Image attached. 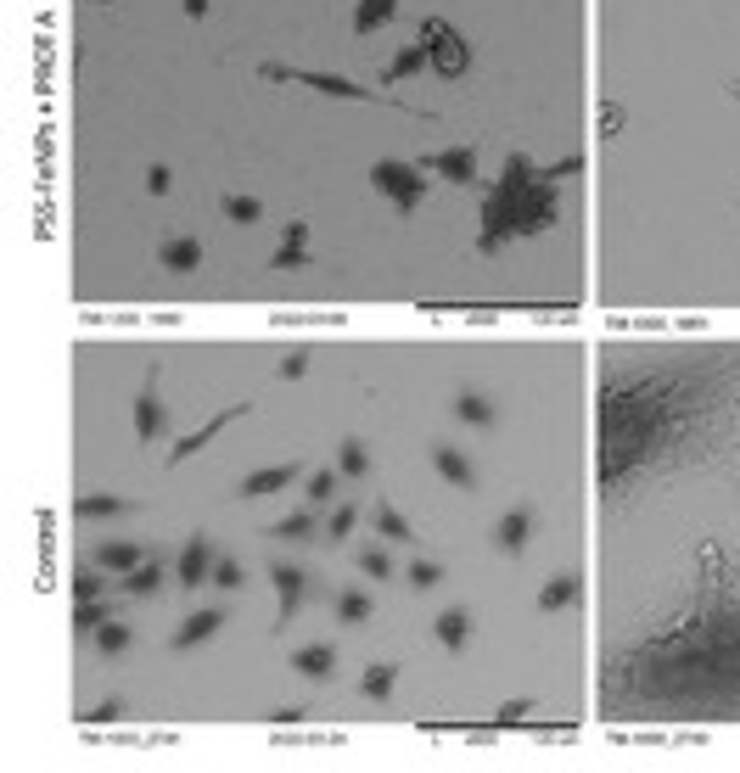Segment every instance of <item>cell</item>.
<instances>
[{
	"mask_svg": "<svg viewBox=\"0 0 740 773\" xmlns=\"http://www.w3.org/2000/svg\"><path fill=\"white\" fill-rule=\"evenodd\" d=\"M555 219H561V191H555V180H544L527 152H511L505 157V174L488 185V197H483L477 253H499V247H511V241H522V236H544Z\"/></svg>",
	"mask_w": 740,
	"mask_h": 773,
	"instance_id": "obj_1",
	"label": "cell"
},
{
	"mask_svg": "<svg viewBox=\"0 0 740 773\" xmlns=\"http://www.w3.org/2000/svg\"><path fill=\"white\" fill-rule=\"evenodd\" d=\"M258 79H270V85H303V90H320V96H337V101H365V107H393V113H410V118H432V107H410V101H399L393 90L354 85V79H342V73H326V68L258 62Z\"/></svg>",
	"mask_w": 740,
	"mask_h": 773,
	"instance_id": "obj_2",
	"label": "cell"
},
{
	"mask_svg": "<svg viewBox=\"0 0 740 773\" xmlns=\"http://www.w3.org/2000/svg\"><path fill=\"white\" fill-rule=\"evenodd\" d=\"M370 185H376L399 213H415L432 191V174L421 169V163H404V157H376V163H370Z\"/></svg>",
	"mask_w": 740,
	"mask_h": 773,
	"instance_id": "obj_3",
	"label": "cell"
},
{
	"mask_svg": "<svg viewBox=\"0 0 740 773\" xmlns=\"http://www.w3.org/2000/svg\"><path fill=\"white\" fill-rule=\"evenodd\" d=\"M421 45H427V68L438 73V79H466L471 45L460 40V29L449 17H427V23H421Z\"/></svg>",
	"mask_w": 740,
	"mask_h": 773,
	"instance_id": "obj_4",
	"label": "cell"
},
{
	"mask_svg": "<svg viewBox=\"0 0 740 773\" xmlns=\"http://www.w3.org/2000/svg\"><path fill=\"white\" fill-rule=\"evenodd\" d=\"M270 583H275V600H281V605H275V622H270V628L281 633L286 622L298 617V605L309 600L320 583H314V572H303V566H292V561H270Z\"/></svg>",
	"mask_w": 740,
	"mask_h": 773,
	"instance_id": "obj_5",
	"label": "cell"
},
{
	"mask_svg": "<svg viewBox=\"0 0 740 773\" xmlns=\"http://www.w3.org/2000/svg\"><path fill=\"white\" fill-rule=\"evenodd\" d=\"M242 415H253V398H236V404H230V409H219L214 421L191 426V432H185L180 443H169V465H185V460H197V454L208 449V443H214V437L225 432V426H236V421H242Z\"/></svg>",
	"mask_w": 740,
	"mask_h": 773,
	"instance_id": "obj_6",
	"label": "cell"
},
{
	"mask_svg": "<svg viewBox=\"0 0 740 773\" xmlns=\"http://www.w3.org/2000/svg\"><path fill=\"white\" fill-rule=\"evenodd\" d=\"M163 426H169V404L157 393V365H152L141 381V393H135V437H141V443H157Z\"/></svg>",
	"mask_w": 740,
	"mask_h": 773,
	"instance_id": "obj_7",
	"label": "cell"
},
{
	"mask_svg": "<svg viewBox=\"0 0 740 773\" xmlns=\"http://www.w3.org/2000/svg\"><path fill=\"white\" fill-rule=\"evenodd\" d=\"M533 533H539V510H533V505H511L505 516L494 521V549H499V555H522V549L533 544Z\"/></svg>",
	"mask_w": 740,
	"mask_h": 773,
	"instance_id": "obj_8",
	"label": "cell"
},
{
	"mask_svg": "<svg viewBox=\"0 0 740 773\" xmlns=\"http://www.w3.org/2000/svg\"><path fill=\"white\" fill-rule=\"evenodd\" d=\"M208 572H214V544H208V533H191L180 561H174V577H180V589H202Z\"/></svg>",
	"mask_w": 740,
	"mask_h": 773,
	"instance_id": "obj_9",
	"label": "cell"
},
{
	"mask_svg": "<svg viewBox=\"0 0 740 773\" xmlns=\"http://www.w3.org/2000/svg\"><path fill=\"white\" fill-rule=\"evenodd\" d=\"M427 174H438V180L449 185H477V152L471 146H455V152H427V157H415Z\"/></svg>",
	"mask_w": 740,
	"mask_h": 773,
	"instance_id": "obj_10",
	"label": "cell"
},
{
	"mask_svg": "<svg viewBox=\"0 0 740 773\" xmlns=\"http://www.w3.org/2000/svg\"><path fill=\"white\" fill-rule=\"evenodd\" d=\"M219 628H225V605H202V611H191V617L169 633V650H197L202 639H214Z\"/></svg>",
	"mask_w": 740,
	"mask_h": 773,
	"instance_id": "obj_11",
	"label": "cell"
},
{
	"mask_svg": "<svg viewBox=\"0 0 740 773\" xmlns=\"http://www.w3.org/2000/svg\"><path fill=\"white\" fill-rule=\"evenodd\" d=\"M303 477V465H258V471H247L242 477V499H270V493H281V488H292V482Z\"/></svg>",
	"mask_w": 740,
	"mask_h": 773,
	"instance_id": "obj_12",
	"label": "cell"
},
{
	"mask_svg": "<svg viewBox=\"0 0 740 773\" xmlns=\"http://www.w3.org/2000/svg\"><path fill=\"white\" fill-rule=\"evenodd\" d=\"M309 264V219H286V230H281V247L270 253V269H303Z\"/></svg>",
	"mask_w": 740,
	"mask_h": 773,
	"instance_id": "obj_13",
	"label": "cell"
},
{
	"mask_svg": "<svg viewBox=\"0 0 740 773\" xmlns=\"http://www.w3.org/2000/svg\"><path fill=\"white\" fill-rule=\"evenodd\" d=\"M135 499H124V493H79L73 499V516L79 521H118V516H135Z\"/></svg>",
	"mask_w": 740,
	"mask_h": 773,
	"instance_id": "obj_14",
	"label": "cell"
},
{
	"mask_svg": "<svg viewBox=\"0 0 740 773\" xmlns=\"http://www.w3.org/2000/svg\"><path fill=\"white\" fill-rule=\"evenodd\" d=\"M432 465H438V477L449 482V488H460V493L477 488V465H471L455 443H432Z\"/></svg>",
	"mask_w": 740,
	"mask_h": 773,
	"instance_id": "obj_15",
	"label": "cell"
},
{
	"mask_svg": "<svg viewBox=\"0 0 740 773\" xmlns=\"http://www.w3.org/2000/svg\"><path fill=\"white\" fill-rule=\"evenodd\" d=\"M432 639L443 650H466L471 645V611L466 605H443L438 617H432Z\"/></svg>",
	"mask_w": 740,
	"mask_h": 773,
	"instance_id": "obj_16",
	"label": "cell"
},
{
	"mask_svg": "<svg viewBox=\"0 0 740 773\" xmlns=\"http://www.w3.org/2000/svg\"><path fill=\"white\" fill-rule=\"evenodd\" d=\"M90 561L107 566L113 577H124V572H135V566L146 561V549H141V544H129V538H107V544L90 549Z\"/></svg>",
	"mask_w": 740,
	"mask_h": 773,
	"instance_id": "obj_17",
	"label": "cell"
},
{
	"mask_svg": "<svg viewBox=\"0 0 740 773\" xmlns=\"http://www.w3.org/2000/svg\"><path fill=\"white\" fill-rule=\"evenodd\" d=\"M449 409H455V421L483 426V432H488V426H499V404H494L488 393H477V387H460V393H455V404H449Z\"/></svg>",
	"mask_w": 740,
	"mask_h": 773,
	"instance_id": "obj_18",
	"label": "cell"
},
{
	"mask_svg": "<svg viewBox=\"0 0 740 773\" xmlns=\"http://www.w3.org/2000/svg\"><path fill=\"white\" fill-rule=\"evenodd\" d=\"M157 264L174 269V275H191V269H202V241L197 236H169L157 247Z\"/></svg>",
	"mask_w": 740,
	"mask_h": 773,
	"instance_id": "obj_19",
	"label": "cell"
},
{
	"mask_svg": "<svg viewBox=\"0 0 740 773\" xmlns=\"http://www.w3.org/2000/svg\"><path fill=\"white\" fill-rule=\"evenodd\" d=\"M331 667H337V645H298L292 650V673L309 678V684L331 678Z\"/></svg>",
	"mask_w": 740,
	"mask_h": 773,
	"instance_id": "obj_20",
	"label": "cell"
},
{
	"mask_svg": "<svg viewBox=\"0 0 740 773\" xmlns=\"http://www.w3.org/2000/svg\"><path fill=\"white\" fill-rule=\"evenodd\" d=\"M578 594H584L578 572H555V577H544V589H539V611H567V605H578Z\"/></svg>",
	"mask_w": 740,
	"mask_h": 773,
	"instance_id": "obj_21",
	"label": "cell"
},
{
	"mask_svg": "<svg viewBox=\"0 0 740 773\" xmlns=\"http://www.w3.org/2000/svg\"><path fill=\"white\" fill-rule=\"evenodd\" d=\"M163 577H169V566L146 555V561L135 566V572H124V577H118V583H124V594H135V600H146V594H157V589H163Z\"/></svg>",
	"mask_w": 740,
	"mask_h": 773,
	"instance_id": "obj_22",
	"label": "cell"
},
{
	"mask_svg": "<svg viewBox=\"0 0 740 773\" xmlns=\"http://www.w3.org/2000/svg\"><path fill=\"white\" fill-rule=\"evenodd\" d=\"M421 68H427V45L410 40V45H399V51H393V62L382 68V85H399V79H410V73H421Z\"/></svg>",
	"mask_w": 740,
	"mask_h": 773,
	"instance_id": "obj_23",
	"label": "cell"
},
{
	"mask_svg": "<svg viewBox=\"0 0 740 773\" xmlns=\"http://www.w3.org/2000/svg\"><path fill=\"white\" fill-rule=\"evenodd\" d=\"M393 684H399V667H393V661H370L365 673H359V695H365V701H387Z\"/></svg>",
	"mask_w": 740,
	"mask_h": 773,
	"instance_id": "obj_24",
	"label": "cell"
},
{
	"mask_svg": "<svg viewBox=\"0 0 740 773\" xmlns=\"http://www.w3.org/2000/svg\"><path fill=\"white\" fill-rule=\"evenodd\" d=\"M399 17V0H359L354 6V34H376Z\"/></svg>",
	"mask_w": 740,
	"mask_h": 773,
	"instance_id": "obj_25",
	"label": "cell"
},
{
	"mask_svg": "<svg viewBox=\"0 0 740 773\" xmlns=\"http://www.w3.org/2000/svg\"><path fill=\"white\" fill-rule=\"evenodd\" d=\"M270 533L281 538V544H314V538H320V521H314L309 510H292V516L275 521Z\"/></svg>",
	"mask_w": 740,
	"mask_h": 773,
	"instance_id": "obj_26",
	"label": "cell"
},
{
	"mask_svg": "<svg viewBox=\"0 0 740 773\" xmlns=\"http://www.w3.org/2000/svg\"><path fill=\"white\" fill-rule=\"evenodd\" d=\"M337 471H342L348 482L370 477V449H365V437H342V443H337Z\"/></svg>",
	"mask_w": 740,
	"mask_h": 773,
	"instance_id": "obj_27",
	"label": "cell"
},
{
	"mask_svg": "<svg viewBox=\"0 0 740 773\" xmlns=\"http://www.w3.org/2000/svg\"><path fill=\"white\" fill-rule=\"evenodd\" d=\"M219 213H225L230 225H258V219H264V202L247 197V191H225V197H219Z\"/></svg>",
	"mask_w": 740,
	"mask_h": 773,
	"instance_id": "obj_28",
	"label": "cell"
},
{
	"mask_svg": "<svg viewBox=\"0 0 740 773\" xmlns=\"http://www.w3.org/2000/svg\"><path fill=\"white\" fill-rule=\"evenodd\" d=\"M90 639H96L101 656H124V650L135 645V628H129V622H113V617H107L96 633H90Z\"/></svg>",
	"mask_w": 740,
	"mask_h": 773,
	"instance_id": "obj_29",
	"label": "cell"
},
{
	"mask_svg": "<svg viewBox=\"0 0 740 773\" xmlns=\"http://www.w3.org/2000/svg\"><path fill=\"white\" fill-rule=\"evenodd\" d=\"M376 533H382L387 544H415L410 516H404V510H393V505H376Z\"/></svg>",
	"mask_w": 740,
	"mask_h": 773,
	"instance_id": "obj_30",
	"label": "cell"
},
{
	"mask_svg": "<svg viewBox=\"0 0 740 773\" xmlns=\"http://www.w3.org/2000/svg\"><path fill=\"white\" fill-rule=\"evenodd\" d=\"M370 611H376V605H370L365 589H342L337 594V622H348V628H365Z\"/></svg>",
	"mask_w": 740,
	"mask_h": 773,
	"instance_id": "obj_31",
	"label": "cell"
},
{
	"mask_svg": "<svg viewBox=\"0 0 740 773\" xmlns=\"http://www.w3.org/2000/svg\"><path fill=\"white\" fill-rule=\"evenodd\" d=\"M208 583H214L219 594H236L247 583V572H242V561H230V555H214V572H208Z\"/></svg>",
	"mask_w": 740,
	"mask_h": 773,
	"instance_id": "obj_32",
	"label": "cell"
},
{
	"mask_svg": "<svg viewBox=\"0 0 740 773\" xmlns=\"http://www.w3.org/2000/svg\"><path fill=\"white\" fill-rule=\"evenodd\" d=\"M107 617H113V611L101 600H73V633H96Z\"/></svg>",
	"mask_w": 740,
	"mask_h": 773,
	"instance_id": "obj_33",
	"label": "cell"
},
{
	"mask_svg": "<svg viewBox=\"0 0 740 773\" xmlns=\"http://www.w3.org/2000/svg\"><path fill=\"white\" fill-rule=\"evenodd\" d=\"M404 577H410V589H421V594H427V589H438V583H443V561H427V555H415V561H410V572H404Z\"/></svg>",
	"mask_w": 740,
	"mask_h": 773,
	"instance_id": "obj_34",
	"label": "cell"
},
{
	"mask_svg": "<svg viewBox=\"0 0 740 773\" xmlns=\"http://www.w3.org/2000/svg\"><path fill=\"white\" fill-rule=\"evenodd\" d=\"M354 561H359V572H365V577H393V555H387V549H376V544H365Z\"/></svg>",
	"mask_w": 740,
	"mask_h": 773,
	"instance_id": "obj_35",
	"label": "cell"
},
{
	"mask_svg": "<svg viewBox=\"0 0 740 773\" xmlns=\"http://www.w3.org/2000/svg\"><path fill=\"white\" fill-rule=\"evenodd\" d=\"M309 505H326L331 493H337V471H309Z\"/></svg>",
	"mask_w": 740,
	"mask_h": 773,
	"instance_id": "obj_36",
	"label": "cell"
},
{
	"mask_svg": "<svg viewBox=\"0 0 740 773\" xmlns=\"http://www.w3.org/2000/svg\"><path fill=\"white\" fill-rule=\"evenodd\" d=\"M584 163H589L584 152H572V157H561V163H550V169H539V174H544V180H555V185H561V180H572V174H584Z\"/></svg>",
	"mask_w": 740,
	"mask_h": 773,
	"instance_id": "obj_37",
	"label": "cell"
},
{
	"mask_svg": "<svg viewBox=\"0 0 740 773\" xmlns=\"http://www.w3.org/2000/svg\"><path fill=\"white\" fill-rule=\"evenodd\" d=\"M623 124H628V107H617V101H600V135L612 141V135H617Z\"/></svg>",
	"mask_w": 740,
	"mask_h": 773,
	"instance_id": "obj_38",
	"label": "cell"
},
{
	"mask_svg": "<svg viewBox=\"0 0 740 773\" xmlns=\"http://www.w3.org/2000/svg\"><path fill=\"white\" fill-rule=\"evenodd\" d=\"M527 712H533V701H522V695H516V701H505V706L494 712V729H511V723H522Z\"/></svg>",
	"mask_w": 740,
	"mask_h": 773,
	"instance_id": "obj_39",
	"label": "cell"
},
{
	"mask_svg": "<svg viewBox=\"0 0 740 773\" xmlns=\"http://www.w3.org/2000/svg\"><path fill=\"white\" fill-rule=\"evenodd\" d=\"M354 527H359V510H354V505H342V510H337V516H331L326 538H337V544H342V538L354 533Z\"/></svg>",
	"mask_w": 740,
	"mask_h": 773,
	"instance_id": "obj_40",
	"label": "cell"
},
{
	"mask_svg": "<svg viewBox=\"0 0 740 773\" xmlns=\"http://www.w3.org/2000/svg\"><path fill=\"white\" fill-rule=\"evenodd\" d=\"M169 185H174L169 163H152V169H146V191H152V197H163V191H169Z\"/></svg>",
	"mask_w": 740,
	"mask_h": 773,
	"instance_id": "obj_41",
	"label": "cell"
},
{
	"mask_svg": "<svg viewBox=\"0 0 740 773\" xmlns=\"http://www.w3.org/2000/svg\"><path fill=\"white\" fill-rule=\"evenodd\" d=\"M303 370H309V353H286V359H281V376L286 381H298Z\"/></svg>",
	"mask_w": 740,
	"mask_h": 773,
	"instance_id": "obj_42",
	"label": "cell"
},
{
	"mask_svg": "<svg viewBox=\"0 0 740 773\" xmlns=\"http://www.w3.org/2000/svg\"><path fill=\"white\" fill-rule=\"evenodd\" d=\"M124 712H129L124 701H101L96 712H90V723H113V717H124Z\"/></svg>",
	"mask_w": 740,
	"mask_h": 773,
	"instance_id": "obj_43",
	"label": "cell"
},
{
	"mask_svg": "<svg viewBox=\"0 0 740 773\" xmlns=\"http://www.w3.org/2000/svg\"><path fill=\"white\" fill-rule=\"evenodd\" d=\"M270 717H275V723H298V717H303V706H275Z\"/></svg>",
	"mask_w": 740,
	"mask_h": 773,
	"instance_id": "obj_44",
	"label": "cell"
},
{
	"mask_svg": "<svg viewBox=\"0 0 740 773\" xmlns=\"http://www.w3.org/2000/svg\"><path fill=\"white\" fill-rule=\"evenodd\" d=\"M185 6V17H208V6H214V0H180Z\"/></svg>",
	"mask_w": 740,
	"mask_h": 773,
	"instance_id": "obj_45",
	"label": "cell"
},
{
	"mask_svg": "<svg viewBox=\"0 0 740 773\" xmlns=\"http://www.w3.org/2000/svg\"><path fill=\"white\" fill-rule=\"evenodd\" d=\"M90 6H107V0H90Z\"/></svg>",
	"mask_w": 740,
	"mask_h": 773,
	"instance_id": "obj_46",
	"label": "cell"
}]
</instances>
